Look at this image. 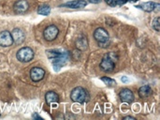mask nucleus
<instances>
[{"label": "nucleus", "instance_id": "obj_11", "mask_svg": "<svg viewBox=\"0 0 160 120\" xmlns=\"http://www.w3.org/2000/svg\"><path fill=\"white\" fill-rule=\"evenodd\" d=\"M11 37H12V39L13 41L16 43V44H21L23 42L24 39H25V35L23 33L22 30L19 29V28H15L12 30L11 32Z\"/></svg>", "mask_w": 160, "mask_h": 120}, {"label": "nucleus", "instance_id": "obj_15", "mask_svg": "<svg viewBox=\"0 0 160 120\" xmlns=\"http://www.w3.org/2000/svg\"><path fill=\"white\" fill-rule=\"evenodd\" d=\"M152 92H153V90L149 86H143L139 89V95L142 99H145V98L151 96Z\"/></svg>", "mask_w": 160, "mask_h": 120}, {"label": "nucleus", "instance_id": "obj_16", "mask_svg": "<svg viewBox=\"0 0 160 120\" xmlns=\"http://www.w3.org/2000/svg\"><path fill=\"white\" fill-rule=\"evenodd\" d=\"M45 98H46L47 103H55V102H59V96L53 91H50V92L46 93Z\"/></svg>", "mask_w": 160, "mask_h": 120}, {"label": "nucleus", "instance_id": "obj_9", "mask_svg": "<svg viewBox=\"0 0 160 120\" xmlns=\"http://www.w3.org/2000/svg\"><path fill=\"white\" fill-rule=\"evenodd\" d=\"M119 97H120V100L123 102H127V103H131L133 101H134V94L133 92L128 89V88H125V89H122L119 93Z\"/></svg>", "mask_w": 160, "mask_h": 120}, {"label": "nucleus", "instance_id": "obj_4", "mask_svg": "<svg viewBox=\"0 0 160 120\" xmlns=\"http://www.w3.org/2000/svg\"><path fill=\"white\" fill-rule=\"evenodd\" d=\"M94 38L98 41V45L101 47H106L110 40V36H109L107 30H105L102 27H98L95 30Z\"/></svg>", "mask_w": 160, "mask_h": 120}, {"label": "nucleus", "instance_id": "obj_12", "mask_svg": "<svg viewBox=\"0 0 160 120\" xmlns=\"http://www.w3.org/2000/svg\"><path fill=\"white\" fill-rule=\"evenodd\" d=\"M86 5L87 3L85 0H73V1H69V2L63 4L61 7L70 8H84Z\"/></svg>", "mask_w": 160, "mask_h": 120}, {"label": "nucleus", "instance_id": "obj_18", "mask_svg": "<svg viewBox=\"0 0 160 120\" xmlns=\"http://www.w3.org/2000/svg\"><path fill=\"white\" fill-rule=\"evenodd\" d=\"M101 80L109 86H115L116 85V81H114L113 79H111L109 77H102Z\"/></svg>", "mask_w": 160, "mask_h": 120}, {"label": "nucleus", "instance_id": "obj_6", "mask_svg": "<svg viewBox=\"0 0 160 120\" xmlns=\"http://www.w3.org/2000/svg\"><path fill=\"white\" fill-rule=\"evenodd\" d=\"M58 33H59L58 28L55 25L52 24V25H49L48 27L45 28V30L43 32V36H44L46 40L52 41V40H54L57 38Z\"/></svg>", "mask_w": 160, "mask_h": 120}, {"label": "nucleus", "instance_id": "obj_8", "mask_svg": "<svg viewBox=\"0 0 160 120\" xmlns=\"http://www.w3.org/2000/svg\"><path fill=\"white\" fill-rule=\"evenodd\" d=\"M13 43L11 34L8 31H2L0 33V46L8 47Z\"/></svg>", "mask_w": 160, "mask_h": 120}, {"label": "nucleus", "instance_id": "obj_7", "mask_svg": "<svg viewBox=\"0 0 160 120\" xmlns=\"http://www.w3.org/2000/svg\"><path fill=\"white\" fill-rule=\"evenodd\" d=\"M45 70L39 67H35L30 70V77L34 82H39L44 78Z\"/></svg>", "mask_w": 160, "mask_h": 120}, {"label": "nucleus", "instance_id": "obj_17", "mask_svg": "<svg viewBox=\"0 0 160 120\" xmlns=\"http://www.w3.org/2000/svg\"><path fill=\"white\" fill-rule=\"evenodd\" d=\"M50 12H51V8L48 5H41L38 8V13L40 14V15L47 16V15L50 14Z\"/></svg>", "mask_w": 160, "mask_h": 120}, {"label": "nucleus", "instance_id": "obj_20", "mask_svg": "<svg viewBox=\"0 0 160 120\" xmlns=\"http://www.w3.org/2000/svg\"><path fill=\"white\" fill-rule=\"evenodd\" d=\"M138 0H115V6H122L128 2H136Z\"/></svg>", "mask_w": 160, "mask_h": 120}, {"label": "nucleus", "instance_id": "obj_24", "mask_svg": "<svg viewBox=\"0 0 160 120\" xmlns=\"http://www.w3.org/2000/svg\"><path fill=\"white\" fill-rule=\"evenodd\" d=\"M33 118H38V119H41V117H38L37 113H35V114H34V116H33Z\"/></svg>", "mask_w": 160, "mask_h": 120}, {"label": "nucleus", "instance_id": "obj_25", "mask_svg": "<svg viewBox=\"0 0 160 120\" xmlns=\"http://www.w3.org/2000/svg\"><path fill=\"white\" fill-rule=\"evenodd\" d=\"M123 119H133V120H135L136 118H135V117H124Z\"/></svg>", "mask_w": 160, "mask_h": 120}, {"label": "nucleus", "instance_id": "obj_2", "mask_svg": "<svg viewBox=\"0 0 160 120\" xmlns=\"http://www.w3.org/2000/svg\"><path fill=\"white\" fill-rule=\"evenodd\" d=\"M70 99L72 102H78V103H84L87 102L90 99L89 93L86 91V89H84L83 87H76L74 88L71 93H70Z\"/></svg>", "mask_w": 160, "mask_h": 120}, {"label": "nucleus", "instance_id": "obj_13", "mask_svg": "<svg viewBox=\"0 0 160 120\" xmlns=\"http://www.w3.org/2000/svg\"><path fill=\"white\" fill-rule=\"evenodd\" d=\"M159 7V4H157V3H154V2H146V3H143V4H142V5L136 6V8H142V9L147 11V12L154 11V10L158 9Z\"/></svg>", "mask_w": 160, "mask_h": 120}, {"label": "nucleus", "instance_id": "obj_23", "mask_svg": "<svg viewBox=\"0 0 160 120\" xmlns=\"http://www.w3.org/2000/svg\"><path fill=\"white\" fill-rule=\"evenodd\" d=\"M121 80H122L123 83H128V77H122Z\"/></svg>", "mask_w": 160, "mask_h": 120}, {"label": "nucleus", "instance_id": "obj_10", "mask_svg": "<svg viewBox=\"0 0 160 120\" xmlns=\"http://www.w3.org/2000/svg\"><path fill=\"white\" fill-rule=\"evenodd\" d=\"M28 8H29V5L26 0H19V1L15 2V4L13 6V9L15 11V13H18V14L26 12L28 10Z\"/></svg>", "mask_w": 160, "mask_h": 120}, {"label": "nucleus", "instance_id": "obj_19", "mask_svg": "<svg viewBox=\"0 0 160 120\" xmlns=\"http://www.w3.org/2000/svg\"><path fill=\"white\" fill-rule=\"evenodd\" d=\"M153 28L156 30V31H158V32H159L160 31V18L159 17H157L154 21H153Z\"/></svg>", "mask_w": 160, "mask_h": 120}, {"label": "nucleus", "instance_id": "obj_14", "mask_svg": "<svg viewBox=\"0 0 160 120\" xmlns=\"http://www.w3.org/2000/svg\"><path fill=\"white\" fill-rule=\"evenodd\" d=\"M76 47L81 51H85L88 48V41L85 37H81L76 41Z\"/></svg>", "mask_w": 160, "mask_h": 120}, {"label": "nucleus", "instance_id": "obj_5", "mask_svg": "<svg viewBox=\"0 0 160 120\" xmlns=\"http://www.w3.org/2000/svg\"><path fill=\"white\" fill-rule=\"evenodd\" d=\"M16 57L20 62H29L34 57V52L29 47H22L17 52Z\"/></svg>", "mask_w": 160, "mask_h": 120}, {"label": "nucleus", "instance_id": "obj_1", "mask_svg": "<svg viewBox=\"0 0 160 120\" xmlns=\"http://www.w3.org/2000/svg\"><path fill=\"white\" fill-rule=\"evenodd\" d=\"M46 53L47 56L51 59L55 70H58L62 66H64L69 57L68 52H62L59 50H49Z\"/></svg>", "mask_w": 160, "mask_h": 120}, {"label": "nucleus", "instance_id": "obj_3", "mask_svg": "<svg viewBox=\"0 0 160 120\" xmlns=\"http://www.w3.org/2000/svg\"><path fill=\"white\" fill-rule=\"evenodd\" d=\"M117 58L118 56L113 53L107 54L100 62V69L105 72H112L115 68L114 60L116 61Z\"/></svg>", "mask_w": 160, "mask_h": 120}, {"label": "nucleus", "instance_id": "obj_21", "mask_svg": "<svg viewBox=\"0 0 160 120\" xmlns=\"http://www.w3.org/2000/svg\"><path fill=\"white\" fill-rule=\"evenodd\" d=\"M108 5L112 6V7H115V0H104Z\"/></svg>", "mask_w": 160, "mask_h": 120}, {"label": "nucleus", "instance_id": "obj_22", "mask_svg": "<svg viewBox=\"0 0 160 120\" xmlns=\"http://www.w3.org/2000/svg\"><path fill=\"white\" fill-rule=\"evenodd\" d=\"M90 3H93V4H98L101 2V0H88Z\"/></svg>", "mask_w": 160, "mask_h": 120}]
</instances>
